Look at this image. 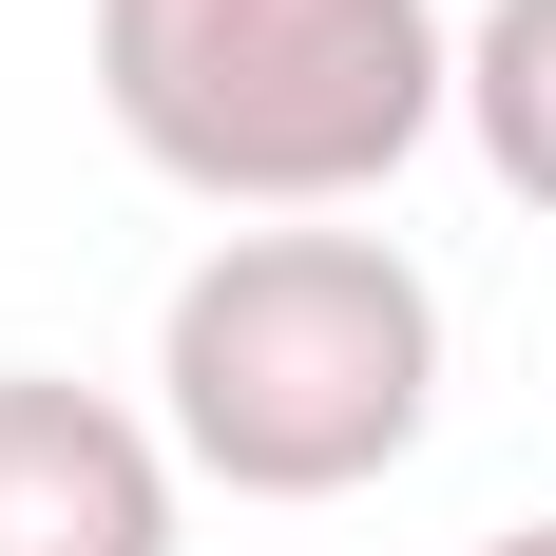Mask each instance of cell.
I'll list each match as a JSON object with an SVG mask.
<instances>
[{
  "instance_id": "3",
  "label": "cell",
  "mask_w": 556,
  "mask_h": 556,
  "mask_svg": "<svg viewBox=\"0 0 556 556\" xmlns=\"http://www.w3.org/2000/svg\"><path fill=\"white\" fill-rule=\"evenodd\" d=\"M173 422H135L115 384L0 365V556H173Z\"/></svg>"
},
{
  "instance_id": "2",
  "label": "cell",
  "mask_w": 556,
  "mask_h": 556,
  "mask_svg": "<svg viewBox=\"0 0 556 556\" xmlns=\"http://www.w3.org/2000/svg\"><path fill=\"white\" fill-rule=\"evenodd\" d=\"M97 115L173 192L327 230L460 115V39L442 0H97Z\"/></svg>"
},
{
  "instance_id": "4",
  "label": "cell",
  "mask_w": 556,
  "mask_h": 556,
  "mask_svg": "<svg viewBox=\"0 0 556 556\" xmlns=\"http://www.w3.org/2000/svg\"><path fill=\"white\" fill-rule=\"evenodd\" d=\"M460 135L518 212H556V0H480L460 20Z\"/></svg>"
},
{
  "instance_id": "5",
  "label": "cell",
  "mask_w": 556,
  "mask_h": 556,
  "mask_svg": "<svg viewBox=\"0 0 556 556\" xmlns=\"http://www.w3.org/2000/svg\"><path fill=\"white\" fill-rule=\"evenodd\" d=\"M480 556H556V518H518V538H480Z\"/></svg>"
},
{
  "instance_id": "1",
  "label": "cell",
  "mask_w": 556,
  "mask_h": 556,
  "mask_svg": "<svg viewBox=\"0 0 556 556\" xmlns=\"http://www.w3.org/2000/svg\"><path fill=\"white\" fill-rule=\"evenodd\" d=\"M154 422L230 500H365L442 422V288L384 230H212L154 307Z\"/></svg>"
}]
</instances>
